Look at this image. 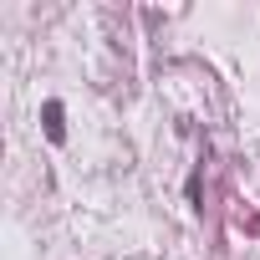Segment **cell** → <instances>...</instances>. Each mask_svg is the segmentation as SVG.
<instances>
[{"label": "cell", "instance_id": "1", "mask_svg": "<svg viewBox=\"0 0 260 260\" xmlns=\"http://www.w3.org/2000/svg\"><path fill=\"white\" fill-rule=\"evenodd\" d=\"M46 138H51V143L67 138V127H61V102H46Z\"/></svg>", "mask_w": 260, "mask_h": 260}]
</instances>
